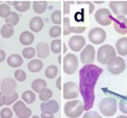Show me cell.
<instances>
[{"label":"cell","instance_id":"1","mask_svg":"<svg viewBox=\"0 0 127 118\" xmlns=\"http://www.w3.org/2000/svg\"><path fill=\"white\" fill-rule=\"evenodd\" d=\"M103 69L95 65H85L79 71V92L84 99V110L89 111L95 102V86Z\"/></svg>","mask_w":127,"mask_h":118},{"label":"cell","instance_id":"2","mask_svg":"<svg viewBox=\"0 0 127 118\" xmlns=\"http://www.w3.org/2000/svg\"><path fill=\"white\" fill-rule=\"evenodd\" d=\"M84 111V103L79 100L70 101L64 105V114L69 118L80 117Z\"/></svg>","mask_w":127,"mask_h":118},{"label":"cell","instance_id":"3","mask_svg":"<svg viewBox=\"0 0 127 118\" xmlns=\"http://www.w3.org/2000/svg\"><path fill=\"white\" fill-rule=\"evenodd\" d=\"M116 56V51L110 44H104L100 46L97 50L96 59L100 64H108V63Z\"/></svg>","mask_w":127,"mask_h":118},{"label":"cell","instance_id":"4","mask_svg":"<svg viewBox=\"0 0 127 118\" xmlns=\"http://www.w3.org/2000/svg\"><path fill=\"white\" fill-rule=\"evenodd\" d=\"M99 111L105 116H112L117 112V101L112 97L103 99L99 103Z\"/></svg>","mask_w":127,"mask_h":118},{"label":"cell","instance_id":"5","mask_svg":"<svg viewBox=\"0 0 127 118\" xmlns=\"http://www.w3.org/2000/svg\"><path fill=\"white\" fill-rule=\"evenodd\" d=\"M79 62L74 54H67L63 58V71L67 75H72L78 69Z\"/></svg>","mask_w":127,"mask_h":118},{"label":"cell","instance_id":"6","mask_svg":"<svg viewBox=\"0 0 127 118\" xmlns=\"http://www.w3.org/2000/svg\"><path fill=\"white\" fill-rule=\"evenodd\" d=\"M125 61L122 57L119 56H115L113 57L108 64H107V67L110 73L112 75H119L122 74L125 69Z\"/></svg>","mask_w":127,"mask_h":118},{"label":"cell","instance_id":"7","mask_svg":"<svg viewBox=\"0 0 127 118\" xmlns=\"http://www.w3.org/2000/svg\"><path fill=\"white\" fill-rule=\"evenodd\" d=\"M95 20L102 26H109L111 24L113 17L108 8H99L95 14Z\"/></svg>","mask_w":127,"mask_h":118},{"label":"cell","instance_id":"8","mask_svg":"<svg viewBox=\"0 0 127 118\" xmlns=\"http://www.w3.org/2000/svg\"><path fill=\"white\" fill-rule=\"evenodd\" d=\"M107 37L106 31H104L102 28H93L92 30H90L88 33V38L89 41L94 43V44H101L105 42Z\"/></svg>","mask_w":127,"mask_h":118},{"label":"cell","instance_id":"9","mask_svg":"<svg viewBox=\"0 0 127 118\" xmlns=\"http://www.w3.org/2000/svg\"><path fill=\"white\" fill-rule=\"evenodd\" d=\"M95 58V50L94 46L87 44L80 54V60L85 65H92Z\"/></svg>","mask_w":127,"mask_h":118},{"label":"cell","instance_id":"10","mask_svg":"<svg viewBox=\"0 0 127 118\" xmlns=\"http://www.w3.org/2000/svg\"><path fill=\"white\" fill-rule=\"evenodd\" d=\"M79 96V88L75 82L68 81L63 85V98L66 100L75 99Z\"/></svg>","mask_w":127,"mask_h":118},{"label":"cell","instance_id":"11","mask_svg":"<svg viewBox=\"0 0 127 118\" xmlns=\"http://www.w3.org/2000/svg\"><path fill=\"white\" fill-rule=\"evenodd\" d=\"M0 88H1V92L3 93V95H10L16 92L17 82L12 78H6L2 80Z\"/></svg>","mask_w":127,"mask_h":118},{"label":"cell","instance_id":"12","mask_svg":"<svg viewBox=\"0 0 127 118\" xmlns=\"http://www.w3.org/2000/svg\"><path fill=\"white\" fill-rule=\"evenodd\" d=\"M85 43H86V41H85V37H83L81 35H74L70 38L69 42H68L69 47L73 52H80L85 45Z\"/></svg>","mask_w":127,"mask_h":118},{"label":"cell","instance_id":"13","mask_svg":"<svg viewBox=\"0 0 127 118\" xmlns=\"http://www.w3.org/2000/svg\"><path fill=\"white\" fill-rule=\"evenodd\" d=\"M113 27L114 30L119 34H126L127 33V19L124 16H117L113 18Z\"/></svg>","mask_w":127,"mask_h":118},{"label":"cell","instance_id":"14","mask_svg":"<svg viewBox=\"0 0 127 118\" xmlns=\"http://www.w3.org/2000/svg\"><path fill=\"white\" fill-rule=\"evenodd\" d=\"M109 7L117 16H124L127 14V1H112L109 2Z\"/></svg>","mask_w":127,"mask_h":118},{"label":"cell","instance_id":"15","mask_svg":"<svg viewBox=\"0 0 127 118\" xmlns=\"http://www.w3.org/2000/svg\"><path fill=\"white\" fill-rule=\"evenodd\" d=\"M59 110H60V104L55 100H50L41 104V111L46 115H54L58 113Z\"/></svg>","mask_w":127,"mask_h":118},{"label":"cell","instance_id":"16","mask_svg":"<svg viewBox=\"0 0 127 118\" xmlns=\"http://www.w3.org/2000/svg\"><path fill=\"white\" fill-rule=\"evenodd\" d=\"M63 34L69 35L70 33H83L86 30V27H71L70 18L65 17L63 19Z\"/></svg>","mask_w":127,"mask_h":118},{"label":"cell","instance_id":"17","mask_svg":"<svg viewBox=\"0 0 127 118\" xmlns=\"http://www.w3.org/2000/svg\"><path fill=\"white\" fill-rule=\"evenodd\" d=\"M35 52L37 56H38V59L46 58L50 53L49 45L46 42H39L38 44L36 45Z\"/></svg>","mask_w":127,"mask_h":118},{"label":"cell","instance_id":"18","mask_svg":"<svg viewBox=\"0 0 127 118\" xmlns=\"http://www.w3.org/2000/svg\"><path fill=\"white\" fill-rule=\"evenodd\" d=\"M29 27H30V30L33 32H39L44 28V20H42L41 17H38V16L33 17L30 20Z\"/></svg>","mask_w":127,"mask_h":118},{"label":"cell","instance_id":"19","mask_svg":"<svg viewBox=\"0 0 127 118\" xmlns=\"http://www.w3.org/2000/svg\"><path fill=\"white\" fill-rule=\"evenodd\" d=\"M7 65L10 66V67H13V68H18L23 64V59L20 55H16V54H13L9 56L7 58Z\"/></svg>","mask_w":127,"mask_h":118},{"label":"cell","instance_id":"20","mask_svg":"<svg viewBox=\"0 0 127 118\" xmlns=\"http://www.w3.org/2000/svg\"><path fill=\"white\" fill-rule=\"evenodd\" d=\"M33 41H34V36L31 31H25L23 32H21L20 35V42L21 44L30 45L33 42Z\"/></svg>","mask_w":127,"mask_h":118},{"label":"cell","instance_id":"21","mask_svg":"<svg viewBox=\"0 0 127 118\" xmlns=\"http://www.w3.org/2000/svg\"><path fill=\"white\" fill-rule=\"evenodd\" d=\"M116 50L121 56H126L127 55V38L119 39L116 42Z\"/></svg>","mask_w":127,"mask_h":118},{"label":"cell","instance_id":"22","mask_svg":"<svg viewBox=\"0 0 127 118\" xmlns=\"http://www.w3.org/2000/svg\"><path fill=\"white\" fill-rule=\"evenodd\" d=\"M46 88H47L46 81H45L43 79H37L33 80L32 82V90L34 92L40 93L42 90H44Z\"/></svg>","mask_w":127,"mask_h":118},{"label":"cell","instance_id":"23","mask_svg":"<svg viewBox=\"0 0 127 118\" xmlns=\"http://www.w3.org/2000/svg\"><path fill=\"white\" fill-rule=\"evenodd\" d=\"M44 64L40 59H32L28 63V69L32 73H37L43 68Z\"/></svg>","mask_w":127,"mask_h":118},{"label":"cell","instance_id":"24","mask_svg":"<svg viewBox=\"0 0 127 118\" xmlns=\"http://www.w3.org/2000/svg\"><path fill=\"white\" fill-rule=\"evenodd\" d=\"M10 5H13L15 9L19 12H25L31 7L30 1H18V2H10Z\"/></svg>","mask_w":127,"mask_h":118},{"label":"cell","instance_id":"25","mask_svg":"<svg viewBox=\"0 0 127 118\" xmlns=\"http://www.w3.org/2000/svg\"><path fill=\"white\" fill-rule=\"evenodd\" d=\"M47 8V2L46 1H35L32 3V9L36 14H43Z\"/></svg>","mask_w":127,"mask_h":118},{"label":"cell","instance_id":"26","mask_svg":"<svg viewBox=\"0 0 127 118\" xmlns=\"http://www.w3.org/2000/svg\"><path fill=\"white\" fill-rule=\"evenodd\" d=\"M5 21H6V24L7 25H10V26H16V25L19 23V21H20V16L17 12H15V11H11L9 16L7 18V19H5Z\"/></svg>","mask_w":127,"mask_h":118},{"label":"cell","instance_id":"27","mask_svg":"<svg viewBox=\"0 0 127 118\" xmlns=\"http://www.w3.org/2000/svg\"><path fill=\"white\" fill-rule=\"evenodd\" d=\"M14 33V29L10 25L5 24L2 26V28L0 30V34L2 35V37L5 39H8L12 37V35Z\"/></svg>","mask_w":127,"mask_h":118},{"label":"cell","instance_id":"28","mask_svg":"<svg viewBox=\"0 0 127 118\" xmlns=\"http://www.w3.org/2000/svg\"><path fill=\"white\" fill-rule=\"evenodd\" d=\"M15 114L18 118H30L32 115V110L27 106H23L15 112Z\"/></svg>","mask_w":127,"mask_h":118},{"label":"cell","instance_id":"29","mask_svg":"<svg viewBox=\"0 0 127 118\" xmlns=\"http://www.w3.org/2000/svg\"><path fill=\"white\" fill-rule=\"evenodd\" d=\"M21 98L24 101L25 103L32 104L33 101H35V94L32 90H25L21 95Z\"/></svg>","mask_w":127,"mask_h":118},{"label":"cell","instance_id":"30","mask_svg":"<svg viewBox=\"0 0 127 118\" xmlns=\"http://www.w3.org/2000/svg\"><path fill=\"white\" fill-rule=\"evenodd\" d=\"M19 95L17 92H14L10 95H3V104L5 105H11L18 101Z\"/></svg>","mask_w":127,"mask_h":118},{"label":"cell","instance_id":"31","mask_svg":"<svg viewBox=\"0 0 127 118\" xmlns=\"http://www.w3.org/2000/svg\"><path fill=\"white\" fill-rule=\"evenodd\" d=\"M53 96V92L52 90H49V89H45L44 90H42L40 93H39V99L42 101L46 102V101H48L51 100V98Z\"/></svg>","mask_w":127,"mask_h":118},{"label":"cell","instance_id":"32","mask_svg":"<svg viewBox=\"0 0 127 118\" xmlns=\"http://www.w3.org/2000/svg\"><path fill=\"white\" fill-rule=\"evenodd\" d=\"M61 45H62L61 40L60 39H55L50 43V49L54 54H60L61 52Z\"/></svg>","mask_w":127,"mask_h":118},{"label":"cell","instance_id":"33","mask_svg":"<svg viewBox=\"0 0 127 118\" xmlns=\"http://www.w3.org/2000/svg\"><path fill=\"white\" fill-rule=\"evenodd\" d=\"M59 73V69L56 66H49L46 69V72H45V75L47 79H54L56 78L57 75Z\"/></svg>","mask_w":127,"mask_h":118},{"label":"cell","instance_id":"34","mask_svg":"<svg viewBox=\"0 0 127 118\" xmlns=\"http://www.w3.org/2000/svg\"><path fill=\"white\" fill-rule=\"evenodd\" d=\"M22 56L24 57L25 59H32L36 55L35 49L32 48V47H26L22 50Z\"/></svg>","mask_w":127,"mask_h":118},{"label":"cell","instance_id":"35","mask_svg":"<svg viewBox=\"0 0 127 118\" xmlns=\"http://www.w3.org/2000/svg\"><path fill=\"white\" fill-rule=\"evenodd\" d=\"M10 7L7 4H1L0 5V17L7 19L10 14Z\"/></svg>","mask_w":127,"mask_h":118},{"label":"cell","instance_id":"36","mask_svg":"<svg viewBox=\"0 0 127 118\" xmlns=\"http://www.w3.org/2000/svg\"><path fill=\"white\" fill-rule=\"evenodd\" d=\"M14 77L15 79L17 80V81L23 82L27 79V74L25 73V71H23L22 69H17L14 72Z\"/></svg>","mask_w":127,"mask_h":118},{"label":"cell","instance_id":"37","mask_svg":"<svg viewBox=\"0 0 127 118\" xmlns=\"http://www.w3.org/2000/svg\"><path fill=\"white\" fill-rule=\"evenodd\" d=\"M51 20H52L54 24H61V12L60 10L54 11L52 15H51Z\"/></svg>","mask_w":127,"mask_h":118},{"label":"cell","instance_id":"38","mask_svg":"<svg viewBox=\"0 0 127 118\" xmlns=\"http://www.w3.org/2000/svg\"><path fill=\"white\" fill-rule=\"evenodd\" d=\"M61 34V28L60 26H54L49 30V35L52 38H58Z\"/></svg>","mask_w":127,"mask_h":118},{"label":"cell","instance_id":"39","mask_svg":"<svg viewBox=\"0 0 127 118\" xmlns=\"http://www.w3.org/2000/svg\"><path fill=\"white\" fill-rule=\"evenodd\" d=\"M12 115H13V111L7 107L4 108L0 111V117L1 118H12Z\"/></svg>","mask_w":127,"mask_h":118},{"label":"cell","instance_id":"40","mask_svg":"<svg viewBox=\"0 0 127 118\" xmlns=\"http://www.w3.org/2000/svg\"><path fill=\"white\" fill-rule=\"evenodd\" d=\"M119 106H120L121 112L125 114V115H127V96L121 98Z\"/></svg>","mask_w":127,"mask_h":118},{"label":"cell","instance_id":"41","mask_svg":"<svg viewBox=\"0 0 127 118\" xmlns=\"http://www.w3.org/2000/svg\"><path fill=\"white\" fill-rule=\"evenodd\" d=\"M83 118H102L97 112L95 111H88L87 113H85V115L83 116Z\"/></svg>","mask_w":127,"mask_h":118},{"label":"cell","instance_id":"42","mask_svg":"<svg viewBox=\"0 0 127 118\" xmlns=\"http://www.w3.org/2000/svg\"><path fill=\"white\" fill-rule=\"evenodd\" d=\"M76 3H77L78 5H88L89 6V9H88L89 14H91L92 12L94 11V9H95L94 5H93V3L90 2V1H78V2H76Z\"/></svg>","mask_w":127,"mask_h":118},{"label":"cell","instance_id":"43","mask_svg":"<svg viewBox=\"0 0 127 118\" xmlns=\"http://www.w3.org/2000/svg\"><path fill=\"white\" fill-rule=\"evenodd\" d=\"M74 4V2H69V1H65L63 2V14L68 15L70 13V5Z\"/></svg>","mask_w":127,"mask_h":118},{"label":"cell","instance_id":"44","mask_svg":"<svg viewBox=\"0 0 127 118\" xmlns=\"http://www.w3.org/2000/svg\"><path fill=\"white\" fill-rule=\"evenodd\" d=\"M23 106H26V104L23 102V101H17L16 102L14 103V105H13V111L16 112L17 110H19L20 108L23 107Z\"/></svg>","mask_w":127,"mask_h":118},{"label":"cell","instance_id":"45","mask_svg":"<svg viewBox=\"0 0 127 118\" xmlns=\"http://www.w3.org/2000/svg\"><path fill=\"white\" fill-rule=\"evenodd\" d=\"M6 59V52L3 50H0V63H2Z\"/></svg>","mask_w":127,"mask_h":118},{"label":"cell","instance_id":"46","mask_svg":"<svg viewBox=\"0 0 127 118\" xmlns=\"http://www.w3.org/2000/svg\"><path fill=\"white\" fill-rule=\"evenodd\" d=\"M57 87H58L59 90H61V77H60L57 79Z\"/></svg>","mask_w":127,"mask_h":118},{"label":"cell","instance_id":"47","mask_svg":"<svg viewBox=\"0 0 127 118\" xmlns=\"http://www.w3.org/2000/svg\"><path fill=\"white\" fill-rule=\"evenodd\" d=\"M41 118H54V115H46V114L42 113V115H41Z\"/></svg>","mask_w":127,"mask_h":118},{"label":"cell","instance_id":"48","mask_svg":"<svg viewBox=\"0 0 127 118\" xmlns=\"http://www.w3.org/2000/svg\"><path fill=\"white\" fill-rule=\"evenodd\" d=\"M3 105V93L0 91V106Z\"/></svg>","mask_w":127,"mask_h":118},{"label":"cell","instance_id":"49","mask_svg":"<svg viewBox=\"0 0 127 118\" xmlns=\"http://www.w3.org/2000/svg\"><path fill=\"white\" fill-rule=\"evenodd\" d=\"M93 3H94V4H96V5H100V4H103V3H104V1H101V2H99V1H94Z\"/></svg>","mask_w":127,"mask_h":118},{"label":"cell","instance_id":"50","mask_svg":"<svg viewBox=\"0 0 127 118\" xmlns=\"http://www.w3.org/2000/svg\"><path fill=\"white\" fill-rule=\"evenodd\" d=\"M116 118H127V116L126 115H119V116Z\"/></svg>","mask_w":127,"mask_h":118},{"label":"cell","instance_id":"51","mask_svg":"<svg viewBox=\"0 0 127 118\" xmlns=\"http://www.w3.org/2000/svg\"><path fill=\"white\" fill-rule=\"evenodd\" d=\"M63 47H64V51H63V52L66 53V52H67V47H66V45L63 44Z\"/></svg>","mask_w":127,"mask_h":118},{"label":"cell","instance_id":"52","mask_svg":"<svg viewBox=\"0 0 127 118\" xmlns=\"http://www.w3.org/2000/svg\"><path fill=\"white\" fill-rule=\"evenodd\" d=\"M32 118H39V116H37V115H34V116H32Z\"/></svg>","mask_w":127,"mask_h":118},{"label":"cell","instance_id":"53","mask_svg":"<svg viewBox=\"0 0 127 118\" xmlns=\"http://www.w3.org/2000/svg\"><path fill=\"white\" fill-rule=\"evenodd\" d=\"M60 59H61V57H60H60H59V62H61V60H60Z\"/></svg>","mask_w":127,"mask_h":118},{"label":"cell","instance_id":"54","mask_svg":"<svg viewBox=\"0 0 127 118\" xmlns=\"http://www.w3.org/2000/svg\"><path fill=\"white\" fill-rule=\"evenodd\" d=\"M0 85H1V80H0Z\"/></svg>","mask_w":127,"mask_h":118}]
</instances>
